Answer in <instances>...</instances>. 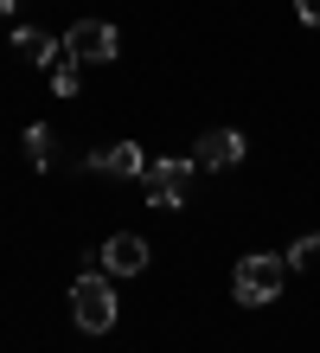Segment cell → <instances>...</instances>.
I'll use <instances>...</instances> for the list:
<instances>
[{
    "mask_svg": "<svg viewBox=\"0 0 320 353\" xmlns=\"http://www.w3.org/2000/svg\"><path fill=\"white\" fill-rule=\"evenodd\" d=\"M83 168H90V174H109V180H141L147 174V154L135 148V141H116V148L83 154Z\"/></svg>",
    "mask_w": 320,
    "mask_h": 353,
    "instance_id": "5b68a950",
    "label": "cell"
},
{
    "mask_svg": "<svg viewBox=\"0 0 320 353\" xmlns=\"http://www.w3.org/2000/svg\"><path fill=\"white\" fill-rule=\"evenodd\" d=\"M52 148H58L52 129H45V122H32V129H26V154H32V168H52Z\"/></svg>",
    "mask_w": 320,
    "mask_h": 353,
    "instance_id": "9c48e42d",
    "label": "cell"
},
{
    "mask_svg": "<svg viewBox=\"0 0 320 353\" xmlns=\"http://www.w3.org/2000/svg\"><path fill=\"white\" fill-rule=\"evenodd\" d=\"M116 52H122V39H116L109 19H77L64 32V58H77V65H109Z\"/></svg>",
    "mask_w": 320,
    "mask_h": 353,
    "instance_id": "277c9868",
    "label": "cell"
},
{
    "mask_svg": "<svg viewBox=\"0 0 320 353\" xmlns=\"http://www.w3.org/2000/svg\"><path fill=\"white\" fill-rule=\"evenodd\" d=\"M103 276H135V270H147V238H135V232H116L109 244H103Z\"/></svg>",
    "mask_w": 320,
    "mask_h": 353,
    "instance_id": "8992f818",
    "label": "cell"
},
{
    "mask_svg": "<svg viewBox=\"0 0 320 353\" xmlns=\"http://www.w3.org/2000/svg\"><path fill=\"white\" fill-rule=\"evenodd\" d=\"M314 257H320V238H314V232H308V238H295V244H288V270H308Z\"/></svg>",
    "mask_w": 320,
    "mask_h": 353,
    "instance_id": "30bf717a",
    "label": "cell"
},
{
    "mask_svg": "<svg viewBox=\"0 0 320 353\" xmlns=\"http://www.w3.org/2000/svg\"><path fill=\"white\" fill-rule=\"evenodd\" d=\"M282 276H288V257H269V251H250L237 257V276H231V296L244 308H263L282 296Z\"/></svg>",
    "mask_w": 320,
    "mask_h": 353,
    "instance_id": "6da1fadb",
    "label": "cell"
},
{
    "mask_svg": "<svg viewBox=\"0 0 320 353\" xmlns=\"http://www.w3.org/2000/svg\"><path fill=\"white\" fill-rule=\"evenodd\" d=\"M71 321L83 327V334H109L116 327V289H109V276H77L71 283Z\"/></svg>",
    "mask_w": 320,
    "mask_h": 353,
    "instance_id": "3957f363",
    "label": "cell"
},
{
    "mask_svg": "<svg viewBox=\"0 0 320 353\" xmlns=\"http://www.w3.org/2000/svg\"><path fill=\"white\" fill-rule=\"evenodd\" d=\"M192 174H199V161H147L141 199L154 205V212H180L186 193H192Z\"/></svg>",
    "mask_w": 320,
    "mask_h": 353,
    "instance_id": "7a4b0ae2",
    "label": "cell"
},
{
    "mask_svg": "<svg viewBox=\"0 0 320 353\" xmlns=\"http://www.w3.org/2000/svg\"><path fill=\"white\" fill-rule=\"evenodd\" d=\"M192 161H199V168H237L244 161V135L237 129H205L199 148H192Z\"/></svg>",
    "mask_w": 320,
    "mask_h": 353,
    "instance_id": "52a82bcc",
    "label": "cell"
},
{
    "mask_svg": "<svg viewBox=\"0 0 320 353\" xmlns=\"http://www.w3.org/2000/svg\"><path fill=\"white\" fill-rule=\"evenodd\" d=\"M52 90H58V97H77V58L52 65Z\"/></svg>",
    "mask_w": 320,
    "mask_h": 353,
    "instance_id": "8fae6325",
    "label": "cell"
},
{
    "mask_svg": "<svg viewBox=\"0 0 320 353\" xmlns=\"http://www.w3.org/2000/svg\"><path fill=\"white\" fill-rule=\"evenodd\" d=\"M13 52L26 58V65H52V58L64 52V39H52V32H39V26H19V32H13Z\"/></svg>",
    "mask_w": 320,
    "mask_h": 353,
    "instance_id": "ba28073f",
    "label": "cell"
},
{
    "mask_svg": "<svg viewBox=\"0 0 320 353\" xmlns=\"http://www.w3.org/2000/svg\"><path fill=\"white\" fill-rule=\"evenodd\" d=\"M295 13H301L308 26H320V0H295Z\"/></svg>",
    "mask_w": 320,
    "mask_h": 353,
    "instance_id": "7c38bea8",
    "label": "cell"
}]
</instances>
